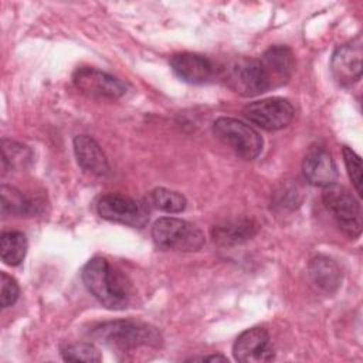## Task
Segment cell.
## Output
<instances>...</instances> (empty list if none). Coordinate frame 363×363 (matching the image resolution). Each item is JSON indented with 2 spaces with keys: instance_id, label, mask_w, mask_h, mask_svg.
<instances>
[{
  "instance_id": "cell-16",
  "label": "cell",
  "mask_w": 363,
  "mask_h": 363,
  "mask_svg": "<svg viewBox=\"0 0 363 363\" xmlns=\"http://www.w3.org/2000/svg\"><path fill=\"white\" fill-rule=\"evenodd\" d=\"M308 271L312 284L326 294H333L342 282V272L339 265L328 257L318 255L312 258Z\"/></svg>"
},
{
  "instance_id": "cell-14",
  "label": "cell",
  "mask_w": 363,
  "mask_h": 363,
  "mask_svg": "<svg viewBox=\"0 0 363 363\" xmlns=\"http://www.w3.org/2000/svg\"><path fill=\"white\" fill-rule=\"evenodd\" d=\"M259 61L268 75L272 88L286 84L295 67L294 54L286 45H274L268 48L259 57Z\"/></svg>"
},
{
  "instance_id": "cell-15",
  "label": "cell",
  "mask_w": 363,
  "mask_h": 363,
  "mask_svg": "<svg viewBox=\"0 0 363 363\" xmlns=\"http://www.w3.org/2000/svg\"><path fill=\"white\" fill-rule=\"evenodd\" d=\"M74 153L78 164L88 173L105 176L109 173V163L101 146L88 135H78L74 139Z\"/></svg>"
},
{
  "instance_id": "cell-6",
  "label": "cell",
  "mask_w": 363,
  "mask_h": 363,
  "mask_svg": "<svg viewBox=\"0 0 363 363\" xmlns=\"http://www.w3.org/2000/svg\"><path fill=\"white\" fill-rule=\"evenodd\" d=\"M227 85L242 96H254L272 89L268 75L258 60H238L225 68Z\"/></svg>"
},
{
  "instance_id": "cell-12",
  "label": "cell",
  "mask_w": 363,
  "mask_h": 363,
  "mask_svg": "<svg viewBox=\"0 0 363 363\" xmlns=\"http://www.w3.org/2000/svg\"><path fill=\"white\" fill-rule=\"evenodd\" d=\"M169 62L173 72L189 84H204L216 75L214 64L200 54L179 52L172 55Z\"/></svg>"
},
{
  "instance_id": "cell-5",
  "label": "cell",
  "mask_w": 363,
  "mask_h": 363,
  "mask_svg": "<svg viewBox=\"0 0 363 363\" xmlns=\"http://www.w3.org/2000/svg\"><path fill=\"white\" fill-rule=\"evenodd\" d=\"M214 135L227 146H230L240 157L245 160L255 159L262 150V138L250 125L221 116L213 123Z\"/></svg>"
},
{
  "instance_id": "cell-21",
  "label": "cell",
  "mask_w": 363,
  "mask_h": 363,
  "mask_svg": "<svg viewBox=\"0 0 363 363\" xmlns=\"http://www.w3.org/2000/svg\"><path fill=\"white\" fill-rule=\"evenodd\" d=\"M149 200L156 208L166 213H180L186 208L187 204L186 197L183 194L164 187L153 189L149 193Z\"/></svg>"
},
{
  "instance_id": "cell-25",
  "label": "cell",
  "mask_w": 363,
  "mask_h": 363,
  "mask_svg": "<svg viewBox=\"0 0 363 363\" xmlns=\"http://www.w3.org/2000/svg\"><path fill=\"white\" fill-rule=\"evenodd\" d=\"M190 360H210V362H228V359L223 354H211V356H201V357H191Z\"/></svg>"
},
{
  "instance_id": "cell-9",
  "label": "cell",
  "mask_w": 363,
  "mask_h": 363,
  "mask_svg": "<svg viewBox=\"0 0 363 363\" xmlns=\"http://www.w3.org/2000/svg\"><path fill=\"white\" fill-rule=\"evenodd\" d=\"M98 214L109 221L133 227H143L147 221L145 207L136 200L123 194H105L98 200Z\"/></svg>"
},
{
  "instance_id": "cell-23",
  "label": "cell",
  "mask_w": 363,
  "mask_h": 363,
  "mask_svg": "<svg viewBox=\"0 0 363 363\" xmlns=\"http://www.w3.org/2000/svg\"><path fill=\"white\" fill-rule=\"evenodd\" d=\"M345 166L347 169L349 177L357 191L359 196H362V160L359 155H356L354 150H352L349 146H343L342 149Z\"/></svg>"
},
{
  "instance_id": "cell-22",
  "label": "cell",
  "mask_w": 363,
  "mask_h": 363,
  "mask_svg": "<svg viewBox=\"0 0 363 363\" xmlns=\"http://www.w3.org/2000/svg\"><path fill=\"white\" fill-rule=\"evenodd\" d=\"M62 359L65 362H88V363H94V362H101L102 356L99 353V350L91 345V343H72V345H67L62 350H61Z\"/></svg>"
},
{
  "instance_id": "cell-10",
  "label": "cell",
  "mask_w": 363,
  "mask_h": 363,
  "mask_svg": "<svg viewBox=\"0 0 363 363\" xmlns=\"http://www.w3.org/2000/svg\"><path fill=\"white\" fill-rule=\"evenodd\" d=\"M362 40L357 37L346 44L339 45L330 58V69L342 86H352L362 78Z\"/></svg>"
},
{
  "instance_id": "cell-24",
  "label": "cell",
  "mask_w": 363,
  "mask_h": 363,
  "mask_svg": "<svg viewBox=\"0 0 363 363\" xmlns=\"http://www.w3.org/2000/svg\"><path fill=\"white\" fill-rule=\"evenodd\" d=\"M0 279H1L0 281V285H1L0 303H1V308H9L17 301L20 295V288L17 281L10 275H7L6 272L0 274Z\"/></svg>"
},
{
  "instance_id": "cell-2",
  "label": "cell",
  "mask_w": 363,
  "mask_h": 363,
  "mask_svg": "<svg viewBox=\"0 0 363 363\" xmlns=\"http://www.w3.org/2000/svg\"><path fill=\"white\" fill-rule=\"evenodd\" d=\"M91 335L118 352H129L143 346L159 347L162 345V336L156 328L130 319L99 323L91 329Z\"/></svg>"
},
{
  "instance_id": "cell-11",
  "label": "cell",
  "mask_w": 363,
  "mask_h": 363,
  "mask_svg": "<svg viewBox=\"0 0 363 363\" xmlns=\"http://www.w3.org/2000/svg\"><path fill=\"white\" fill-rule=\"evenodd\" d=\"M233 354L237 362L261 363L274 359V347L269 333L264 328H251L244 330L233 346Z\"/></svg>"
},
{
  "instance_id": "cell-4",
  "label": "cell",
  "mask_w": 363,
  "mask_h": 363,
  "mask_svg": "<svg viewBox=\"0 0 363 363\" xmlns=\"http://www.w3.org/2000/svg\"><path fill=\"white\" fill-rule=\"evenodd\" d=\"M322 200L328 211L332 214L339 228L349 235L356 238L362 233V208L354 196L343 186L332 184L325 187Z\"/></svg>"
},
{
  "instance_id": "cell-8",
  "label": "cell",
  "mask_w": 363,
  "mask_h": 363,
  "mask_svg": "<svg viewBox=\"0 0 363 363\" xmlns=\"http://www.w3.org/2000/svg\"><path fill=\"white\" fill-rule=\"evenodd\" d=\"M242 113L258 128L271 132L288 126L294 119L295 109L288 99L274 96L248 104Z\"/></svg>"
},
{
  "instance_id": "cell-18",
  "label": "cell",
  "mask_w": 363,
  "mask_h": 363,
  "mask_svg": "<svg viewBox=\"0 0 363 363\" xmlns=\"http://www.w3.org/2000/svg\"><path fill=\"white\" fill-rule=\"evenodd\" d=\"M258 230V225L252 220H235L228 221L213 228L214 242L220 245H235L250 240Z\"/></svg>"
},
{
  "instance_id": "cell-13",
  "label": "cell",
  "mask_w": 363,
  "mask_h": 363,
  "mask_svg": "<svg viewBox=\"0 0 363 363\" xmlns=\"http://www.w3.org/2000/svg\"><path fill=\"white\" fill-rule=\"evenodd\" d=\"M302 172L308 183L323 189L335 184L339 177L332 155L323 147H315L308 152L302 163Z\"/></svg>"
},
{
  "instance_id": "cell-3",
  "label": "cell",
  "mask_w": 363,
  "mask_h": 363,
  "mask_svg": "<svg viewBox=\"0 0 363 363\" xmlns=\"http://www.w3.org/2000/svg\"><path fill=\"white\" fill-rule=\"evenodd\" d=\"M152 238L162 250L191 252L199 251L204 245L201 230L193 223L176 217L156 220L152 227Z\"/></svg>"
},
{
  "instance_id": "cell-19",
  "label": "cell",
  "mask_w": 363,
  "mask_h": 363,
  "mask_svg": "<svg viewBox=\"0 0 363 363\" xmlns=\"http://www.w3.org/2000/svg\"><path fill=\"white\" fill-rule=\"evenodd\" d=\"M27 252V238L20 231H7L0 238V254L4 264L20 265Z\"/></svg>"
},
{
  "instance_id": "cell-17",
  "label": "cell",
  "mask_w": 363,
  "mask_h": 363,
  "mask_svg": "<svg viewBox=\"0 0 363 363\" xmlns=\"http://www.w3.org/2000/svg\"><path fill=\"white\" fill-rule=\"evenodd\" d=\"M43 210V203L31 196L24 194L16 187H1V211L3 214L34 216Z\"/></svg>"
},
{
  "instance_id": "cell-20",
  "label": "cell",
  "mask_w": 363,
  "mask_h": 363,
  "mask_svg": "<svg viewBox=\"0 0 363 363\" xmlns=\"http://www.w3.org/2000/svg\"><path fill=\"white\" fill-rule=\"evenodd\" d=\"M33 159L31 150L14 140L3 139L1 140V163L3 169H21L26 167Z\"/></svg>"
},
{
  "instance_id": "cell-1",
  "label": "cell",
  "mask_w": 363,
  "mask_h": 363,
  "mask_svg": "<svg viewBox=\"0 0 363 363\" xmlns=\"http://www.w3.org/2000/svg\"><path fill=\"white\" fill-rule=\"evenodd\" d=\"M81 277L86 289L106 308H126L130 299V282L106 258H91L82 268Z\"/></svg>"
},
{
  "instance_id": "cell-7",
  "label": "cell",
  "mask_w": 363,
  "mask_h": 363,
  "mask_svg": "<svg viewBox=\"0 0 363 363\" xmlns=\"http://www.w3.org/2000/svg\"><path fill=\"white\" fill-rule=\"evenodd\" d=\"M75 88L88 98L115 101L125 95L126 84L98 68L81 67L72 75Z\"/></svg>"
}]
</instances>
